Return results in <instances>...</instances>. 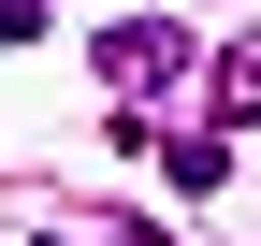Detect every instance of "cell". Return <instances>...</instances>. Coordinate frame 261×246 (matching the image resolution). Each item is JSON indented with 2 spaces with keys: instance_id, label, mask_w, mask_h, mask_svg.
<instances>
[{
  "instance_id": "cell-5",
  "label": "cell",
  "mask_w": 261,
  "mask_h": 246,
  "mask_svg": "<svg viewBox=\"0 0 261 246\" xmlns=\"http://www.w3.org/2000/svg\"><path fill=\"white\" fill-rule=\"evenodd\" d=\"M102 246H174V232H160V218H116V232H102Z\"/></svg>"
},
{
  "instance_id": "cell-4",
  "label": "cell",
  "mask_w": 261,
  "mask_h": 246,
  "mask_svg": "<svg viewBox=\"0 0 261 246\" xmlns=\"http://www.w3.org/2000/svg\"><path fill=\"white\" fill-rule=\"evenodd\" d=\"M58 29V0H0V44H44Z\"/></svg>"
},
{
  "instance_id": "cell-6",
  "label": "cell",
  "mask_w": 261,
  "mask_h": 246,
  "mask_svg": "<svg viewBox=\"0 0 261 246\" xmlns=\"http://www.w3.org/2000/svg\"><path fill=\"white\" fill-rule=\"evenodd\" d=\"M29 246H58V232H29Z\"/></svg>"
},
{
  "instance_id": "cell-1",
  "label": "cell",
  "mask_w": 261,
  "mask_h": 246,
  "mask_svg": "<svg viewBox=\"0 0 261 246\" xmlns=\"http://www.w3.org/2000/svg\"><path fill=\"white\" fill-rule=\"evenodd\" d=\"M189 58H203V44H189V15H116L102 44H87V73H102L116 102H160V87H174Z\"/></svg>"
},
{
  "instance_id": "cell-2",
  "label": "cell",
  "mask_w": 261,
  "mask_h": 246,
  "mask_svg": "<svg viewBox=\"0 0 261 246\" xmlns=\"http://www.w3.org/2000/svg\"><path fill=\"white\" fill-rule=\"evenodd\" d=\"M203 131H261V29H232L203 73Z\"/></svg>"
},
{
  "instance_id": "cell-3",
  "label": "cell",
  "mask_w": 261,
  "mask_h": 246,
  "mask_svg": "<svg viewBox=\"0 0 261 246\" xmlns=\"http://www.w3.org/2000/svg\"><path fill=\"white\" fill-rule=\"evenodd\" d=\"M160 174H174V203H218L232 189V131H160Z\"/></svg>"
}]
</instances>
